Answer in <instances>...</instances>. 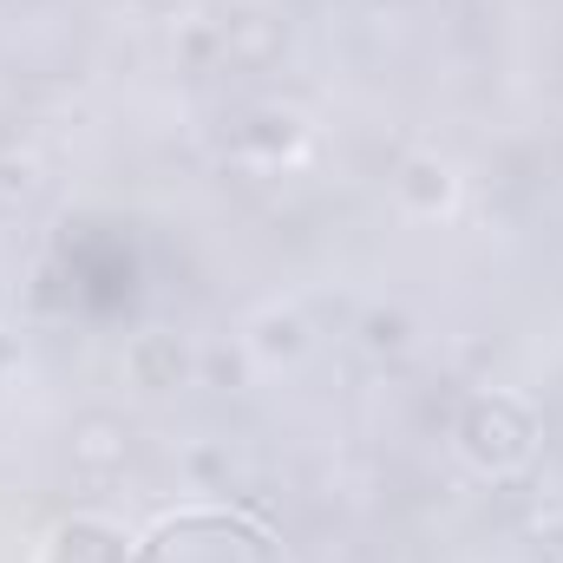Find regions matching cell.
I'll use <instances>...</instances> for the list:
<instances>
[{
    "label": "cell",
    "instance_id": "obj_7",
    "mask_svg": "<svg viewBox=\"0 0 563 563\" xmlns=\"http://www.w3.org/2000/svg\"><path fill=\"white\" fill-rule=\"evenodd\" d=\"M125 452H132L125 426L106 420V413L79 420V432H73V465H86V472H119V465H125Z\"/></svg>",
    "mask_w": 563,
    "mask_h": 563
},
{
    "label": "cell",
    "instance_id": "obj_8",
    "mask_svg": "<svg viewBox=\"0 0 563 563\" xmlns=\"http://www.w3.org/2000/svg\"><path fill=\"white\" fill-rule=\"evenodd\" d=\"M367 328H374V334H367L374 347H400V341H407V321H400V314H374Z\"/></svg>",
    "mask_w": 563,
    "mask_h": 563
},
{
    "label": "cell",
    "instance_id": "obj_9",
    "mask_svg": "<svg viewBox=\"0 0 563 563\" xmlns=\"http://www.w3.org/2000/svg\"><path fill=\"white\" fill-rule=\"evenodd\" d=\"M538 538H544V551H551V563H563V505H558V511H544V518H538Z\"/></svg>",
    "mask_w": 563,
    "mask_h": 563
},
{
    "label": "cell",
    "instance_id": "obj_1",
    "mask_svg": "<svg viewBox=\"0 0 563 563\" xmlns=\"http://www.w3.org/2000/svg\"><path fill=\"white\" fill-rule=\"evenodd\" d=\"M132 563H295L282 551V538L236 511V505H197V511H177L164 525H151L139 538Z\"/></svg>",
    "mask_w": 563,
    "mask_h": 563
},
{
    "label": "cell",
    "instance_id": "obj_3",
    "mask_svg": "<svg viewBox=\"0 0 563 563\" xmlns=\"http://www.w3.org/2000/svg\"><path fill=\"white\" fill-rule=\"evenodd\" d=\"M139 538H125V525L99 518V511H73L40 538V563H132Z\"/></svg>",
    "mask_w": 563,
    "mask_h": 563
},
{
    "label": "cell",
    "instance_id": "obj_4",
    "mask_svg": "<svg viewBox=\"0 0 563 563\" xmlns=\"http://www.w3.org/2000/svg\"><path fill=\"white\" fill-rule=\"evenodd\" d=\"M125 374H132V387H144V394H170V387H190L197 354H190L184 334H170V328H144L139 341L125 347Z\"/></svg>",
    "mask_w": 563,
    "mask_h": 563
},
{
    "label": "cell",
    "instance_id": "obj_2",
    "mask_svg": "<svg viewBox=\"0 0 563 563\" xmlns=\"http://www.w3.org/2000/svg\"><path fill=\"white\" fill-rule=\"evenodd\" d=\"M538 439H544L538 413H531L518 394H505V387L472 394V400L459 407V420H452V445H459V459H465L478 478H518V472L538 459Z\"/></svg>",
    "mask_w": 563,
    "mask_h": 563
},
{
    "label": "cell",
    "instance_id": "obj_5",
    "mask_svg": "<svg viewBox=\"0 0 563 563\" xmlns=\"http://www.w3.org/2000/svg\"><path fill=\"white\" fill-rule=\"evenodd\" d=\"M243 347L256 354V367H295V361L314 347V334H308V321H301L295 308L269 301V308H256V314H250V328H243Z\"/></svg>",
    "mask_w": 563,
    "mask_h": 563
},
{
    "label": "cell",
    "instance_id": "obj_6",
    "mask_svg": "<svg viewBox=\"0 0 563 563\" xmlns=\"http://www.w3.org/2000/svg\"><path fill=\"white\" fill-rule=\"evenodd\" d=\"M394 190H400V203H407V210H420V217H439V210L452 203L459 177H452V164H445V157L420 151V157H407V164H400Z\"/></svg>",
    "mask_w": 563,
    "mask_h": 563
}]
</instances>
